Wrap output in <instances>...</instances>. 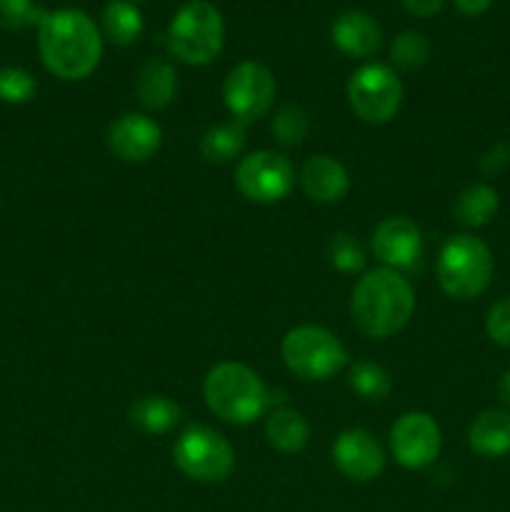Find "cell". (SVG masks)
Returning a JSON list of instances; mask_svg holds the SVG:
<instances>
[{
  "label": "cell",
  "mask_w": 510,
  "mask_h": 512,
  "mask_svg": "<svg viewBox=\"0 0 510 512\" xmlns=\"http://www.w3.org/2000/svg\"><path fill=\"white\" fill-rule=\"evenodd\" d=\"M335 468L353 483L375 480L385 468V453L368 430H345L333 445Z\"/></svg>",
  "instance_id": "14"
},
{
  "label": "cell",
  "mask_w": 510,
  "mask_h": 512,
  "mask_svg": "<svg viewBox=\"0 0 510 512\" xmlns=\"http://www.w3.org/2000/svg\"><path fill=\"white\" fill-rule=\"evenodd\" d=\"M300 185L305 195L315 203L333 205L348 195L350 178L348 170L330 155H315L300 170Z\"/></svg>",
  "instance_id": "16"
},
{
  "label": "cell",
  "mask_w": 510,
  "mask_h": 512,
  "mask_svg": "<svg viewBox=\"0 0 510 512\" xmlns=\"http://www.w3.org/2000/svg\"><path fill=\"white\" fill-rule=\"evenodd\" d=\"M235 185L243 198L253 203H280L290 195L295 185V170L285 155L273 150H258L245 155L235 170Z\"/></svg>",
  "instance_id": "10"
},
{
  "label": "cell",
  "mask_w": 510,
  "mask_h": 512,
  "mask_svg": "<svg viewBox=\"0 0 510 512\" xmlns=\"http://www.w3.org/2000/svg\"><path fill=\"white\" fill-rule=\"evenodd\" d=\"M173 458L180 473L198 483H223L235 468L233 445L205 425H193L180 435Z\"/></svg>",
  "instance_id": "7"
},
{
  "label": "cell",
  "mask_w": 510,
  "mask_h": 512,
  "mask_svg": "<svg viewBox=\"0 0 510 512\" xmlns=\"http://www.w3.org/2000/svg\"><path fill=\"white\" fill-rule=\"evenodd\" d=\"M328 260L343 273H358L365 268V250L350 233H338L328 243Z\"/></svg>",
  "instance_id": "28"
},
{
  "label": "cell",
  "mask_w": 510,
  "mask_h": 512,
  "mask_svg": "<svg viewBox=\"0 0 510 512\" xmlns=\"http://www.w3.org/2000/svg\"><path fill=\"white\" fill-rule=\"evenodd\" d=\"M348 103L365 123H388L403 105V83L388 65L368 63L350 75Z\"/></svg>",
  "instance_id": "8"
},
{
  "label": "cell",
  "mask_w": 510,
  "mask_h": 512,
  "mask_svg": "<svg viewBox=\"0 0 510 512\" xmlns=\"http://www.w3.org/2000/svg\"><path fill=\"white\" fill-rule=\"evenodd\" d=\"M330 38L340 53L350 55V58H368L383 43V28L373 15L348 10L335 18Z\"/></svg>",
  "instance_id": "15"
},
{
  "label": "cell",
  "mask_w": 510,
  "mask_h": 512,
  "mask_svg": "<svg viewBox=\"0 0 510 512\" xmlns=\"http://www.w3.org/2000/svg\"><path fill=\"white\" fill-rule=\"evenodd\" d=\"M350 388L363 400H383L388 398L393 383H390L388 370L380 368L378 363L360 360V363L350 368Z\"/></svg>",
  "instance_id": "24"
},
{
  "label": "cell",
  "mask_w": 510,
  "mask_h": 512,
  "mask_svg": "<svg viewBox=\"0 0 510 512\" xmlns=\"http://www.w3.org/2000/svg\"><path fill=\"white\" fill-rule=\"evenodd\" d=\"M265 435H268V443L273 445L280 453L295 455L308 445L310 428L308 420L293 408H278L275 413H270L268 425H265Z\"/></svg>",
  "instance_id": "20"
},
{
  "label": "cell",
  "mask_w": 510,
  "mask_h": 512,
  "mask_svg": "<svg viewBox=\"0 0 510 512\" xmlns=\"http://www.w3.org/2000/svg\"><path fill=\"white\" fill-rule=\"evenodd\" d=\"M280 355L290 373L315 383L330 380L348 365L343 343L320 325H298L290 330L280 345Z\"/></svg>",
  "instance_id": "6"
},
{
  "label": "cell",
  "mask_w": 510,
  "mask_h": 512,
  "mask_svg": "<svg viewBox=\"0 0 510 512\" xmlns=\"http://www.w3.org/2000/svg\"><path fill=\"white\" fill-rule=\"evenodd\" d=\"M100 23H103L105 38L113 45H120V48L135 43L143 33V15L128 0H110L103 8Z\"/></svg>",
  "instance_id": "21"
},
{
  "label": "cell",
  "mask_w": 510,
  "mask_h": 512,
  "mask_svg": "<svg viewBox=\"0 0 510 512\" xmlns=\"http://www.w3.org/2000/svg\"><path fill=\"white\" fill-rule=\"evenodd\" d=\"M45 15L48 13L33 0H0V28L5 30L40 28Z\"/></svg>",
  "instance_id": "27"
},
{
  "label": "cell",
  "mask_w": 510,
  "mask_h": 512,
  "mask_svg": "<svg viewBox=\"0 0 510 512\" xmlns=\"http://www.w3.org/2000/svg\"><path fill=\"white\" fill-rule=\"evenodd\" d=\"M223 98L233 123L250 125L270 113L275 100V78L258 60H243L228 73Z\"/></svg>",
  "instance_id": "9"
},
{
  "label": "cell",
  "mask_w": 510,
  "mask_h": 512,
  "mask_svg": "<svg viewBox=\"0 0 510 512\" xmlns=\"http://www.w3.org/2000/svg\"><path fill=\"white\" fill-rule=\"evenodd\" d=\"M128 418L143 433L163 435L178 425L180 408L165 395H143L130 405Z\"/></svg>",
  "instance_id": "19"
},
{
  "label": "cell",
  "mask_w": 510,
  "mask_h": 512,
  "mask_svg": "<svg viewBox=\"0 0 510 512\" xmlns=\"http://www.w3.org/2000/svg\"><path fill=\"white\" fill-rule=\"evenodd\" d=\"M373 253L383 268L415 270L423 260V233L410 218H385L373 233Z\"/></svg>",
  "instance_id": "12"
},
{
  "label": "cell",
  "mask_w": 510,
  "mask_h": 512,
  "mask_svg": "<svg viewBox=\"0 0 510 512\" xmlns=\"http://www.w3.org/2000/svg\"><path fill=\"white\" fill-rule=\"evenodd\" d=\"M308 115L298 105H283L273 118V135L283 145H300L308 135Z\"/></svg>",
  "instance_id": "26"
},
{
  "label": "cell",
  "mask_w": 510,
  "mask_h": 512,
  "mask_svg": "<svg viewBox=\"0 0 510 512\" xmlns=\"http://www.w3.org/2000/svg\"><path fill=\"white\" fill-rule=\"evenodd\" d=\"M430 58V43L425 35L413 33H400L398 38L390 45V60H393L395 68L400 70H418L428 63Z\"/></svg>",
  "instance_id": "25"
},
{
  "label": "cell",
  "mask_w": 510,
  "mask_h": 512,
  "mask_svg": "<svg viewBox=\"0 0 510 512\" xmlns=\"http://www.w3.org/2000/svg\"><path fill=\"white\" fill-rule=\"evenodd\" d=\"M403 5L408 13L418 15V18H430L443 8V0H403Z\"/></svg>",
  "instance_id": "31"
},
{
  "label": "cell",
  "mask_w": 510,
  "mask_h": 512,
  "mask_svg": "<svg viewBox=\"0 0 510 512\" xmlns=\"http://www.w3.org/2000/svg\"><path fill=\"white\" fill-rule=\"evenodd\" d=\"M160 125L150 120L148 115L140 113H125L118 120L108 125L105 133V143H108L110 153L115 158L125 160V163H145L153 158L160 148Z\"/></svg>",
  "instance_id": "13"
},
{
  "label": "cell",
  "mask_w": 510,
  "mask_h": 512,
  "mask_svg": "<svg viewBox=\"0 0 510 512\" xmlns=\"http://www.w3.org/2000/svg\"><path fill=\"white\" fill-rule=\"evenodd\" d=\"M390 450L408 470L428 468L440 453V428L428 413H405L390 428Z\"/></svg>",
  "instance_id": "11"
},
{
  "label": "cell",
  "mask_w": 510,
  "mask_h": 512,
  "mask_svg": "<svg viewBox=\"0 0 510 512\" xmlns=\"http://www.w3.org/2000/svg\"><path fill=\"white\" fill-rule=\"evenodd\" d=\"M498 213V193H495L490 185H470L455 200L453 215L460 225L465 228H480V225H488L493 220V215Z\"/></svg>",
  "instance_id": "22"
},
{
  "label": "cell",
  "mask_w": 510,
  "mask_h": 512,
  "mask_svg": "<svg viewBox=\"0 0 510 512\" xmlns=\"http://www.w3.org/2000/svg\"><path fill=\"white\" fill-rule=\"evenodd\" d=\"M453 3L463 15H483L493 5V0H453Z\"/></svg>",
  "instance_id": "32"
},
{
  "label": "cell",
  "mask_w": 510,
  "mask_h": 512,
  "mask_svg": "<svg viewBox=\"0 0 510 512\" xmlns=\"http://www.w3.org/2000/svg\"><path fill=\"white\" fill-rule=\"evenodd\" d=\"M45 68L60 80H85L103 58V35L83 10H55L38 28Z\"/></svg>",
  "instance_id": "1"
},
{
  "label": "cell",
  "mask_w": 510,
  "mask_h": 512,
  "mask_svg": "<svg viewBox=\"0 0 510 512\" xmlns=\"http://www.w3.org/2000/svg\"><path fill=\"white\" fill-rule=\"evenodd\" d=\"M468 443L473 453L483 458H503L510 453V410H483L468 428Z\"/></svg>",
  "instance_id": "17"
},
{
  "label": "cell",
  "mask_w": 510,
  "mask_h": 512,
  "mask_svg": "<svg viewBox=\"0 0 510 512\" xmlns=\"http://www.w3.org/2000/svg\"><path fill=\"white\" fill-rule=\"evenodd\" d=\"M415 310V293L408 280L390 268L365 273L355 283L350 313L368 338H390L408 325Z\"/></svg>",
  "instance_id": "2"
},
{
  "label": "cell",
  "mask_w": 510,
  "mask_h": 512,
  "mask_svg": "<svg viewBox=\"0 0 510 512\" xmlns=\"http://www.w3.org/2000/svg\"><path fill=\"white\" fill-rule=\"evenodd\" d=\"M203 395L208 408L233 425L255 423L270 405V393L260 375L243 363L215 365L205 375Z\"/></svg>",
  "instance_id": "3"
},
{
  "label": "cell",
  "mask_w": 510,
  "mask_h": 512,
  "mask_svg": "<svg viewBox=\"0 0 510 512\" xmlns=\"http://www.w3.org/2000/svg\"><path fill=\"white\" fill-rule=\"evenodd\" d=\"M135 93L138 100L148 110H163L173 103L178 93V73L175 65L165 58H150L140 68L138 80H135Z\"/></svg>",
  "instance_id": "18"
},
{
  "label": "cell",
  "mask_w": 510,
  "mask_h": 512,
  "mask_svg": "<svg viewBox=\"0 0 510 512\" xmlns=\"http://www.w3.org/2000/svg\"><path fill=\"white\" fill-rule=\"evenodd\" d=\"M485 330L495 343L510 348V298L500 300L490 308L488 318H485Z\"/></svg>",
  "instance_id": "30"
},
{
  "label": "cell",
  "mask_w": 510,
  "mask_h": 512,
  "mask_svg": "<svg viewBox=\"0 0 510 512\" xmlns=\"http://www.w3.org/2000/svg\"><path fill=\"white\" fill-rule=\"evenodd\" d=\"M493 278V255L475 235H453L440 248L438 283L455 300H473L485 293Z\"/></svg>",
  "instance_id": "5"
},
{
  "label": "cell",
  "mask_w": 510,
  "mask_h": 512,
  "mask_svg": "<svg viewBox=\"0 0 510 512\" xmlns=\"http://www.w3.org/2000/svg\"><path fill=\"white\" fill-rule=\"evenodd\" d=\"M225 43V23L220 10L208 0H190L173 15L168 28V48L180 63L208 65Z\"/></svg>",
  "instance_id": "4"
},
{
  "label": "cell",
  "mask_w": 510,
  "mask_h": 512,
  "mask_svg": "<svg viewBox=\"0 0 510 512\" xmlns=\"http://www.w3.org/2000/svg\"><path fill=\"white\" fill-rule=\"evenodd\" d=\"M498 398L503 400V403L508 405V410H510V370H508V373H503V378H500Z\"/></svg>",
  "instance_id": "33"
},
{
  "label": "cell",
  "mask_w": 510,
  "mask_h": 512,
  "mask_svg": "<svg viewBox=\"0 0 510 512\" xmlns=\"http://www.w3.org/2000/svg\"><path fill=\"white\" fill-rule=\"evenodd\" d=\"M35 83L33 75L23 68H0V100L10 105L28 103L35 98Z\"/></svg>",
  "instance_id": "29"
},
{
  "label": "cell",
  "mask_w": 510,
  "mask_h": 512,
  "mask_svg": "<svg viewBox=\"0 0 510 512\" xmlns=\"http://www.w3.org/2000/svg\"><path fill=\"white\" fill-rule=\"evenodd\" d=\"M245 148V128L238 123H223L213 125V128L205 130V135L200 138V155H203L208 163L223 165L230 160L238 158Z\"/></svg>",
  "instance_id": "23"
}]
</instances>
